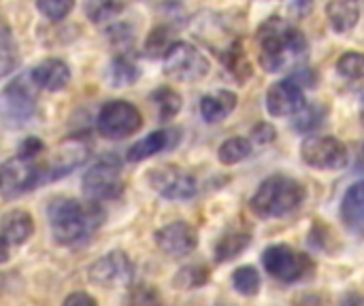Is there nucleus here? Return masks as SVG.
<instances>
[{
  "mask_svg": "<svg viewBox=\"0 0 364 306\" xmlns=\"http://www.w3.org/2000/svg\"><path fill=\"white\" fill-rule=\"evenodd\" d=\"M258 62L267 72H282L307 58L305 34L282 17H269L256 32Z\"/></svg>",
  "mask_w": 364,
  "mask_h": 306,
  "instance_id": "1",
  "label": "nucleus"
},
{
  "mask_svg": "<svg viewBox=\"0 0 364 306\" xmlns=\"http://www.w3.org/2000/svg\"><path fill=\"white\" fill-rule=\"evenodd\" d=\"M47 222L58 245L75 247L87 241L105 222V213L96 202H79L75 198H53L47 207Z\"/></svg>",
  "mask_w": 364,
  "mask_h": 306,
  "instance_id": "2",
  "label": "nucleus"
},
{
  "mask_svg": "<svg viewBox=\"0 0 364 306\" xmlns=\"http://www.w3.org/2000/svg\"><path fill=\"white\" fill-rule=\"evenodd\" d=\"M305 196L307 192L296 179L275 175L258 185L256 194L250 200V207L260 219H275L296 211L303 204Z\"/></svg>",
  "mask_w": 364,
  "mask_h": 306,
  "instance_id": "3",
  "label": "nucleus"
},
{
  "mask_svg": "<svg viewBox=\"0 0 364 306\" xmlns=\"http://www.w3.org/2000/svg\"><path fill=\"white\" fill-rule=\"evenodd\" d=\"M122 190H124L122 160L113 153L102 155L83 175V194L94 202L113 200L122 194Z\"/></svg>",
  "mask_w": 364,
  "mask_h": 306,
  "instance_id": "4",
  "label": "nucleus"
},
{
  "mask_svg": "<svg viewBox=\"0 0 364 306\" xmlns=\"http://www.w3.org/2000/svg\"><path fill=\"white\" fill-rule=\"evenodd\" d=\"M209 68L211 64L207 55L188 40H177L164 55V75L181 83H196L205 79Z\"/></svg>",
  "mask_w": 364,
  "mask_h": 306,
  "instance_id": "5",
  "label": "nucleus"
},
{
  "mask_svg": "<svg viewBox=\"0 0 364 306\" xmlns=\"http://www.w3.org/2000/svg\"><path fill=\"white\" fill-rule=\"evenodd\" d=\"M143 126L141 111L128 100H109L96 117L98 132L109 141H122L136 134Z\"/></svg>",
  "mask_w": 364,
  "mask_h": 306,
  "instance_id": "6",
  "label": "nucleus"
},
{
  "mask_svg": "<svg viewBox=\"0 0 364 306\" xmlns=\"http://www.w3.org/2000/svg\"><path fill=\"white\" fill-rule=\"evenodd\" d=\"M262 264L271 277L282 283H296L311 275L314 262L307 253H301L288 245H271L262 253Z\"/></svg>",
  "mask_w": 364,
  "mask_h": 306,
  "instance_id": "7",
  "label": "nucleus"
},
{
  "mask_svg": "<svg viewBox=\"0 0 364 306\" xmlns=\"http://www.w3.org/2000/svg\"><path fill=\"white\" fill-rule=\"evenodd\" d=\"M301 158L318 170H341L348 166L350 153L346 143L335 136H309L301 145Z\"/></svg>",
  "mask_w": 364,
  "mask_h": 306,
  "instance_id": "8",
  "label": "nucleus"
},
{
  "mask_svg": "<svg viewBox=\"0 0 364 306\" xmlns=\"http://www.w3.org/2000/svg\"><path fill=\"white\" fill-rule=\"evenodd\" d=\"M45 181H47V170L45 166L34 164V160L15 155L2 164V196L4 198L21 196L38 187Z\"/></svg>",
  "mask_w": 364,
  "mask_h": 306,
  "instance_id": "9",
  "label": "nucleus"
},
{
  "mask_svg": "<svg viewBox=\"0 0 364 306\" xmlns=\"http://www.w3.org/2000/svg\"><path fill=\"white\" fill-rule=\"evenodd\" d=\"M132 277H134V264L124 251H109L87 268L90 283L105 290L126 288L132 281Z\"/></svg>",
  "mask_w": 364,
  "mask_h": 306,
  "instance_id": "10",
  "label": "nucleus"
},
{
  "mask_svg": "<svg viewBox=\"0 0 364 306\" xmlns=\"http://www.w3.org/2000/svg\"><path fill=\"white\" fill-rule=\"evenodd\" d=\"M147 181L156 194H160L166 200H190L198 194L196 179L181 170L179 166H158L147 175Z\"/></svg>",
  "mask_w": 364,
  "mask_h": 306,
  "instance_id": "11",
  "label": "nucleus"
},
{
  "mask_svg": "<svg viewBox=\"0 0 364 306\" xmlns=\"http://www.w3.org/2000/svg\"><path fill=\"white\" fill-rule=\"evenodd\" d=\"M0 111H2L4 124L11 128L23 126L32 119V115L36 111V98L23 79H17L2 89Z\"/></svg>",
  "mask_w": 364,
  "mask_h": 306,
  "instance_id": "12",
  "label": "nucleus"
},
{
  "mask_svg": "<svg viewBox=\"0 0 364 306\" xmlns=\"http://www.w3.org/2000/svg\"><path fill=\"white\" fill-rule=\"evenodd\" d=\"M307 106L303 85L294 79L277 81L267 92V113L271 117H292Z\"/></svg>",
  "mask_w": 364,
  "mask_h": 306,
  "instance_id": "13",
  "label": "nucleus"
},
{
  "mask_svg": "<svg viewBox=\"0 0 364 306\" xmlns=\"http://www.w3.org/2000/svg\"><path fill=\"white\" fill-rule=\"evenodd\" d=\"M154 239L160 251L168 258H186L198 247V232L188 222H173L160 228Z\"/></svg>",
  "mask_w": 364,
  "mask_h": 306,
  "instance_id": "14",
  "label": "nucleus"
},
{
  "mask_svg": "<svg viewBox=\"0 0 364 306\" xmlns=\"http://www.w3.org/2000/svg\"><path fill=\"white\" fill-rule=\"evenodd\" d=\"M34 232V222L30 213L21 209H11L2 215V230H0V243H2V264L9 262L11 251L21 247Z\"/></svg>",
  "mask_w": 364,
  "mask_h": 306,
  "instance_id": "15",
  "label": "nucleus"
},
{
  "mask_svg": "<svg viewBox=\"0 0 364 306\" xmlns=\"http://www.w3.org/2000/svg\"><path fill=\"white\" fill-rule=\"evenodd\" d=\"M30 81L34 87L45 92H60L70 81V68L58 58H47L30 70Z\"/></svg>",
  "mask_w": 364,
  "mask_h": 306,
  "instance_id": "16",
  "label": "nucleus"
},
{
  "mask_svg": "<svg viewBox=\"0 0 364 306\" xmlns=\"http://www.w3.org/2000/svg\"><path fill=\"white\" fill-rule=\"evenodd\" d=\"M177 134H179V130H156V132L143 136L141 141H136V143L128 149L126 160H128L130 164L145 162V160L154 158L156 153H160V151L173 147V145L179 141Z\"/></svg>",
  "mask_w": 364,
  "mask_h": 306,
  "instance_id": "17",
  "label": "nucleus"
},
{
  "mask_svg": "<svg viewBox=\"0 0 364 306\" xmlns=\"http://www.w3.org/2000/svg\"><path fill=\"white\" fill-rule=\"evenodd\" d=\"M339 213L350 232L364 234V181H358L348 187Z\"/></svg>",
  "mask_w": 364,
  "mask_h": 306,
  "instance_id": "18",
  "label": "nucleus"
},
{
  "mask_svg": "<svg viewBox=\"0 0 364 306\" xmlns=\"http://www.w3.org/2000/svg\"><path fill=\"white\" fill-rule=\"evenodd\" d=\"M328 21L335 32L346 34L354 30L363 15V2L360 0H331L326 6Z\"/></svg>",
  "mask_w": 364,
  "mask_h": 306,
  "instance_id": "19",
  "label": "nucleus"
},
{
  "mask_svg": "<svg viewBox=\"0 0 364 306\" xmlns=\"http://www.w3.org/2000/svg\"><path fill=\"white\" fill-rule=\"evenodd\" d=\"M237 106V94L235 92H228V89H218V92H211L207 96L200 98V117L207 121V124H218V121H224Z\"/></svg>",
  "mask_w": 364,
  "mask_h": 306,
  "instance_id": "20",
  "label": "nucleus"
},
{
  "mask_svg": "<svg viewBox=\"0 0 364 306\" xmlns=\"http://www.w3.org/2000/svg\"><path fill=\"white\" fill-rule=\"evenodd\" d=\"M124 13V4L119 0H85V15L92 23L102 28H113L119 23V15Z\"/></svg>",
  "mask_w": 364,
  "mask_h": 306,
  "instance_id": "21",
  "label": "nucleus"
},
{
  "mask_svg": "<svg viewBox=\"0 0 364 306\" xmlns=\"http://www.w3.org/2000/svg\"><path fill=\"white\" fill-rule=\"evenodd\" d=\"M149 100L156 106V113H158L160 121H171L181 111V96L168 85H162L156 92H151Z\"/></svg>",
  "mask_w": 364,
  "mask_h": 306,
  "instance_id": "22",
  "label": "nucleus"
},
{
  "mask_svg": "<svg viewBox=\"0 0 364 306\" xmlns=\"http://www.w3.org/2000/svg\"><path fill=\"white\" fill-rule=\"evenodd\" d=\"M252 141L250 138H243V136H232L228 138L226 143L220 145L218 149V160L224 164V166H235L243 160H247L252 155Z\"/></svg>",
  "mask_w": 364,
  "mask_h": 306,
  "instance_id": "23",
  "label": "nucleus"
},
{
  "mask_svg": "<svg viewBox=\"0 0 364 306\" xmlns=\"http://www.w3.org/2000/svg\"><path fill=\"white\" fill-rule=\"evenodd\" d=\"M250 234L247 232H228L215 243V260L218 262H230L239 253H243L250 245Z\"/></svg>",
  "mask_w": 364,
  "mask_h": 306,
  "instance_id": "24",
  "label": "nucleus"
},
{
  "mask_svg": "<svg viewBox=\"0 0 364 306\" xmlns=\"http://www.w3.org/2000/svg\"><path fill=\"white\" fill-rule=\"evenodd\" d=\"M0 75L2 77H9L17 66H19V49H17V43L11 34V28L9 23H2V34H0Z\"/></svg>",
  "mask_w": 364,
  "mask_h": 306,
  "instance_id": "25",
  "label": "nucleus"
},
{
  "mask_svg": "<svg viewBox=\"0 0 364 306\" xmlns=\"http://www.w3.org/2000/svg\"><path fill=\"white\" fill-rule=\"evenodd\" d=\"M139 77H141V68H139V64H134L128 55H117V58L113 60L111 81H113L115 87L132 85Z\"/></svg>",
  "mask_w": 364,
  "mask_h": 306,
  "instance_id": "26",
  "label": "nucleus"
},
{
  "mask_svg": "<svg viewBox=\"0 0 364 306\" xmlns=\"http://www.w3.org/2000/svg\"><path fill=\"white\" fill-rule=\"evenodd\" d=\"M175 43L177 40L173 38L171 26H156L145 40V51H147V55H166Z\"/></svg>",
  "mask_w": 364,
  "mask_h": 306,
  "instance_id": "27",
  "label": "nucleus"
},
{
  "mask_svg": "<svg viewBox=\"0 0 364 306\" xmlns=\"http://www.w3.org/2000/svg\"><path fill=\"white\" fill-rule=\"evenodd\" d=\"M232 285L241 296H256L260 290V275L254 266H241L232 273Z\"/></svg>",
  "mask_w": 364,
  "mask_h": 306,
  "instance_id": "28",
  "label": "nucleus"
},
{
  "mask_svg": "<svg viewBox=\"0 0 364 306\" xmlns=\"http://www.w3.org/2000/svg\"><path fill=\"white\" fill-rule=\"evenodd\" d=\"M337 72L346 79H363L364 77V53L348 51L337 60Z\"/></svg>",
  "mask_w": 364,
  "mask_h": 306,
  "instance_id": "29",
  "label": "nucleus"
},
{
  "mask_svg": "<svg viewBox=\"0 0 364 306\" xmlns=\"http://www.w3.org/2000/svg\"><path fill=\"white\" fill-rule=\"evenodd\" d=\"M209 281V271L205 266H188L181 268L179 275L175 277V285L179 290H196Z\"/></svg>",
  "mask_w": 364,
  "mask_h": 306,
  "instance_id": "30",
  "label": "nucleus"
},
{
  "mask_svg": "<svg viewBox=\"0 0 364 306\" xmlns=\"http://www.w3.org/2000/svg\"><path fill=\"white\" fill-rule=\"evenodd\" d=\"M36 9L49 21H62L75 9V0H36Z\"/></svg>",
  "mask_w": 364,
  "mask_h": 306,
  "instance_id": "31",
  "label": "nucleus"
},
{
  "mask_svg": "<svg viewBox=\"0 0 364 306\" xmlns=\"http://www.w3.org/2000/svg\"><path fill=\"white\" fill-rule=\"evenodd\" d=\"M126 306H164V305H162V300H160V296H158L156 288L139 285V288H134V290H132V294H130V298H128Z\"/></svg>",
  "mask_w": 364,
  "mask_h": 306,
  "instance_id": "32",
  "label": "nucleus"
},
{
  "mask_svg": "<svg viewBox=\"0 0 364 306\" xmlns=\"http://www.w3.org/2000/svg\"><path fill=\"white\" fill-rule=\"evenodd\" d=\"M303 115H301V119L296 121V128L299 130H311L314 126H318V124H322V119H324V109L322 106H305L303 111H301Z\"/></svg>",
  "mask_w": 364,
  "mask_h": 306,
  "instance_id": "33",
  "label": "nucleus"
},
{
  "mask_svg": "<svg viewBox=\"0 0 364 306\" xmlns=\"http://www.w3.org/2000/svg\"><path fill=\"white\" fill-rule=\"evenodd\" d=\"M277 138V130L271 124H258L252 128V141L256 145H269Z\"/></svg>",
  "mask_w": 364,
  "mask_h": 306,
  "instance_id": "34",
  "label": "nucleus"
},
{
  "mask_svg": "<svg viewBox=\"0 0 364 306\" xmlns=\"http://www.w3.org/2000/svg\"><path fill=\"white\" fill-rule=\"evenodd\" d=\"M62 306H98L96 305V300L90 296V294H85V292H75V294H70Z\"/></svg>",
  "mask_w": 364,
  "mask_h": 306,
  "instance_id": "35",
  "label": "nucleus"
},
{
  "mask_svg": "<svg viewBox=\"0 0 364 306\" xmlns=\"http://www.w3.org/2000/svg\"><path fill=\"white\" fill-rule=\"evenodd\" d=\"M339 306H364V296L358 292H350L341 298Z\"/></svg>",
  "mask_w": 364,
  "mask_h": 306,
  "instance_id": "36",
  "label": "nucleus"
},
{
  "mask_svg": "<svg viewBox=\"0 0 364 306\" xmlns=\"http://www.w3.org/2000/svg\"><path fill=\"white\" fill-rule=\"evenodd\" d=\"M360 119H363V124H364V100H363V109H360Z\"/></svg>",
  "mask_w": 364,
  "mask_h": 306,
  "instance_id": "37",
  "label": "nucleus"
}]
</instances>
